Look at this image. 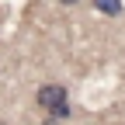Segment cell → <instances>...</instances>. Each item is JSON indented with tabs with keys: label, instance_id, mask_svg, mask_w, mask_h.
Returning <instances> with one entry per match:
<instances>
[{
	"label": "cell",
	"instance_id": "1",
	"mask_svg": "<svg viewBox=\"0 0 125 125\" xmlns=\"http://www.w3.org/2000/svg\"><path fill=\"white\" fill-rule=\"evenodd\" d=\"M35 104L42 108V111H56V108H62V104H70L66 101V87L62 83H45V87H38V94H35Z\"/></svg>",
	"mask_w": 125,
	"mask_h": 125
},
{
	"label": "cell",
	"instance_id": "2",
	"mask_svg": "<svg viewBox=\"0 0 125 125\" xmlns=\"http://www.w3.org/2000/svg\"><path fill=\"white\" fill-rule=\"evenodd\" d=\"M90 4L97 7L104 18H118V14H122V0H90Z\"/></svg>",
	"mask_w": 125,
	"mask_h": 125
},
{
	"label": "cell",
	"instance_id": "3",
	"mask_svg": "<svg viewBox=\"0 0 125 125\" xmlns=\"http://www.w3.org/2000/svg\"><path fill=\"white\" fill-rule=\"evenodd\" d=\"M59 4H80V0H59Z\"/></svg>",
	"mask_w": 125,
	"mask_h": 125
},
{
	"label": "cell",
	"instance_id": "4",
	"mask_svg": "<svg viewBox=\"0 0 125 125\" xmlns=\"http://www.w3.org/2000/svg\"><path fill=\"white\" fill-rule=\"evenodd\" d=\"M0 125H7V122H0Z\"/></svg>",
	"mask_w": 125,
	"mask_h": 125
}]
</instances>
